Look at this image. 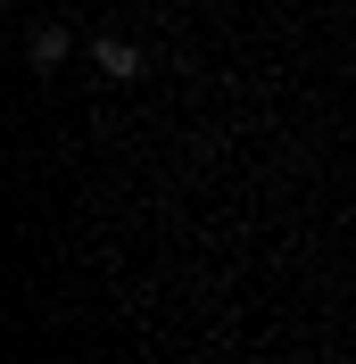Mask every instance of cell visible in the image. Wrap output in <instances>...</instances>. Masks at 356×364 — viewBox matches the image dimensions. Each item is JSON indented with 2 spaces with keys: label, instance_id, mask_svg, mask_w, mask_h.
I'll use <instances>...</instances> for the list:
<instances>
[{
  "label": "cell",
  "instance_id": "3",
  "mask_svg": "<svg viewBox=\"0 0 356 364\" xmlns=\"http://www.w3.org/2000/svg\"><path fill=\"white\" fill-rule=\"evenodd\" d=\"M340 364H348V356H340Z\"/></svg>",
  "mask_w": 356,
  "mask_h": 364
},
{
  "label": "cell",
  "instance_id": "2",
  "mask_svg": "<svg viewBox=\"0 0 356 364\" xmlns=\"http://www.w3.org/2000/svg\"><path fill=\"white\" fill-rule=\"evenodd\" d=\"M67 50H75L67 33H58V25H42V33H33V67L50 75V67H58V58H67Z\"/></svg>",
  "mask_w": 356,
  "mask_h": 364
},
{
  "label": "cell",
  "instance_id": "1",
  "mask_svg": "<svg viewBox=\"0 0 356 364\" xmlns=\"http://www.w3.org/2000/svg\"><path fill=\"white\" fill-rule=\"evenodd\" d=\"M91 58H100V75H108V83H133V75H141V50L116 42V33H108V42H91Z\"/></svg>",
  "mask_w": 356,
  "mask_h": 364
}]
</instances>
